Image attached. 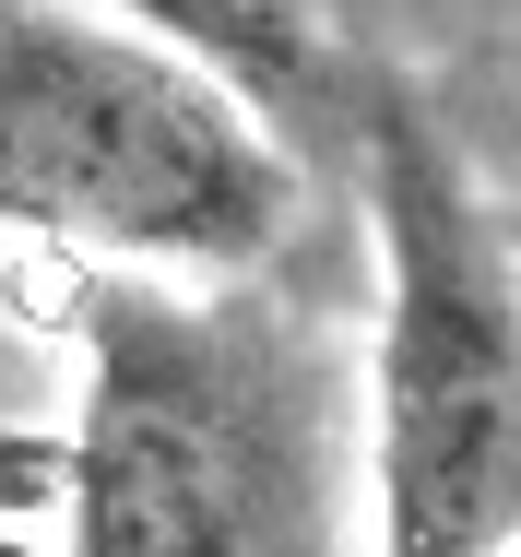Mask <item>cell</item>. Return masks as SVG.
I'll return each mask as SVG.
<instances>
[{"label": "cell", "mask_w": 521, "mask_h": 557, "mask_svg": "<svg viewBox=\"0 0 521 557\" xmlns=\"http://www.w3.org/2000/svg\"><path fill=\"white\" fill-rule=\"evenodd\" d=\"M48 297L84 344L72 557H332V344L285 297L119 261H60Z\"/></svg>", "instance_id": "1"}, {"label": "cell", "mask_w": 521, "mask_h": 557, "mask_svg": "<svg viewBox=\"0 0 521 557\" xmlns=\"http://www.w3.org/2000/svg\"><path fill=\"white\" fill-rule=\"evenodd\" d=\"M107 12L154 24V48L202 60L213 84L249 96V108H309L320 84H332V60H320L297 0H107Z\"/></svg>", "instance_id": "4"}, {"label": "cell", "mask_w": 521, "mask_h": 557, "mask_svg": "<svg viewBox=\"0 0 521 557\" xmlns=\"http://www.w3.org/2000/svg\"><path fill=\"white\" fill-rule=\"evenodd\" d=\"M368 225H380V356H368V557L521 546V261L450 131L368 84Z\"/></svg>", "instance_id": "3"}, {"label": "cell", "mask_w": 521, "mask_h": 557, "mask_svg": "<svg viewBox=\"0 0 521 557\" xmlns=\"http://www.w3.org/2000/svg\"><path fill=\"white\" fill-rule=\"evenodd\" d=\"M0 225L119 273H261L297 237V154L202 60L96 0H0Z\"/></svg>", "instance_id": "2"}]
</instances>
